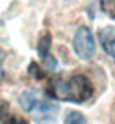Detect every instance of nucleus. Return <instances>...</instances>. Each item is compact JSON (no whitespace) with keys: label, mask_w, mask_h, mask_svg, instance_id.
<instances>
[{"label":"nucleus","mask_w":115,"mask_h":124,"mask_svg":"<svg viewBox=\"0 0 115 124\" xmlns=\"http://www.w3.org/2000/svg\"><path fill=\"white\" fill-rule=\"evenodd\" d=\"M46 94L51 99L57 101H69V103H85L92 98L94 87L92 82L85 75H71V76H60L53 78L48 87Z\"/></svg>","instance_id":"f257e3e1"},{"label":"nucleus","mask_w":115,"mask_h":124,"mask_svg":"<svg viewBox=\"0 0 115 124\" xmlns=\"http://www.w3.org/2000/svg\"><path fill=\"white\" fill-rule=\"evenodd\" d=\"M20 106L28 112L37 124H53L60 112V106L55 101L39 99L32 91H25L20 94Z\"/></svg>","instance_id":"f03ea898"},{"label":"nucleus","mask_w":115,"mask_h":124,"mask_svg":"<svg viewBox=\"0 0 115 124\" xmlns=\"http://www.w3.org/2000/svg\"><path fill=\"white\" fill-rule=\"evenodd\" d=\"M73 50L82 60H90L96 53V43H94V36L89 27H80L74 32L73 37Z\"/></svg>","instance_id":"7ed1b4c3"},{"label":"nucleus","mask_w":115,"mask_h":124,"mask_svg":"<svg viewBox=\"0 0 115 124\" xmlns=\"http://www.w3.org/2000/svg\"><path fill=\"white\" fill-rule=\"evenodd\" d=\"M99 43L103 50L115 59V27H106L99 30Z\"/></svg>","instance_id":"20e7f679"},{"label":"nucleus","mask_w":115,"mask_h":124,"mask_svg":"<svg viewBox=\"0 0 115 124\" xmlns=\"http://www.w3.org/2000/svg\"><path fill=\"white\" fill-rule=\"evenodd\" d=\"M50 48H51V36L48 32H44L37 41V53L41 59H46L50 55Z\"/></svg>","instance_id":"39448f33"},{"label":"nucleus","mask_w":115,"mask_h":124,"mask_svg":"<svg viewBox=\"0 0 115 124\" xmlns=\"http://www.w3.org/2000/svg\"><path fill=\"white\" fill-rule=\"evenodd\" d=\"M64 124H87V119H85V115L80 114V112H69L66 115Z\"/></svg>","instance_id":"423d86ee"},{"label":"nucleus","mask_w":115,"mask_h":124,"mask_svg":"<svg viewBox=\"0 0 115 124\" xmlns=\"http://www.w3.org/2000/svg\"><path fill=\"white\" fill-rule=\"evenodd\" d=\"M101 11L112 20H115V0H101Z\"/></svg>","instance_id":"0eeeda50"},{"label":"nucleus","mask_w":115,"mask_h":124,"mask_svg":"<svg viewBox=\"0 0 115 124\" xmlns=\"http://www.w3.org/2000/svg\"><path fill=\"white\" fill-rule=\"evenodd\" d=\"M28 73H30V75L36 78V80H43V78L46 76V75H44V71H43L41 67L36 64V62H32V64L28 66Z\"/></svg>","instance_id":"6e6552de"},{"label":"nucleus","mask_w":115,"mask_h":124,"mask_svg":"<svg viewBox=\"0 0 115 124\" xmlns=\"http://www.w3.org/2000/svg\"><path fill=\"white\" fill-rule=\"evenodd\" d=\"M2 124H28V121L23 119V117H18V115H11L9 119H5Z\"/></svg>","instance_id":"1a4fd4ad"},{"label":"nucleus","mask_w":115,"mask_h":124,"mask_svg":"<svg viewBox=\"0 0 115 124\" xmlns=\"http://www.w3.org/2000/svg\"><path fill=\"white\" fill-rule=\"evenodd\" d=\"M7 112H9V103H7L4 98H0V119H2Z\"/></svg>","instance_id":"9d476101"},{"label":"nucleus","mask_w":115,"mask_h":124,"mask_svg":"<svg viewBox=\"0 0 115 124\" xmlns=\"http://www.w3.org/2000/svg\"><path fill=\"white\" fill-rule=\"evenodd\" d=\"M43 62L46 64V67H48V69H57V60L53 59V57H46V59H43Z\"/></svg>","instance_id":"9b49d317"}]
</instances>
